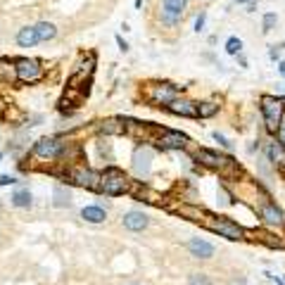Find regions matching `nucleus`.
<instances>
[{"label": "nucleus", "mask_w": 285, "mask_h": 285, "mask_svg": "<svg viewBox=\"0 0 285 285\" xmlns=\"http://www.w3.org/2000/svg\"><path fill=\"white\" fill-rule=\"evenodd\" d=\"M205 22H207V12H200V15H197V19H195V31H197V34L205 29Z\"/></svg>", "instance_id": "29"}, {"label": "nucleus", "mask_w": 285, "mask_h": 285, "mask_svg": "<svg viewBox=\"0 0 285 285\" xmlns=\"http://www.w3.org/2000/svg\"><path fill=\"white\" fill-rule=\"evenodd\" d=\"M10 202H12V207L27 209V207H31V193H29L27 188H19V190H15V193H12Z\"/></svg>", "instance_id": "20"}, {"label": "nucleus", "mask_w": 285, "mask_h": 285, "mask_svg": "<svg viewBox=\"0 0 285 285\" xmlns=\"http://www.w3.org/2000/svg\"><path fill=\"white\" fill-rule=\"evenodd\" d=\"M276 140L285 148V114H283V119H280V126H278V131H276Z\"/></svg>", "instance_id": "28"}, {"label": "nucleus", "mask_w": 285, "mask_h": 285, "mask_svg": "<svg viewBox=\"0 0 285 285\" xmlns=\"http://www.w3.org/2000/svg\"><path fill=\"white\" fill-rule=\"evenodd\" d=\"M268 57H271V60H280V50H278L276 45H271V50H268Z\"/></svg>", "instance_id": "33"}, {"label": "nucleus", "mask_w": 285, "mask_h": 285, "mask_svg": "<svg viewBox=\"0 0 285 285\" xmlns=\"http://www.w3.org/2000/svg\"><path fill=\"white\" fill-rule=\"evenodd\" d=\"M102 131L105 133H124V124H119L116 119H109V121L102 124Z\"/></svg>", "instance_id": "26"}, {"label": "nucleus", "mask_w": 285, "mask_h": 285, "mask_svg": "<svg viewBox=\"0 0 285 285\" xmlns=\"http://www.w3.org/2000/svg\"><path fill=\"white\" fill-rule=\"evenodd\" d=\"M188 252H190L193 257H197V259H212L216 249H214L212 242L202 240V238H193V240L188 242Z\"/></svg>", "instance_id": "14"}, {"label": "nucleus", "mask_w": 285, "mask_h": 285, "mask_svg": "<svg viewBox=\"0 0 285 285\" xmlns=\"http://www.w3.org/2000/svg\"><path fill=\"white\" fill-rule=\"evenodd\" d=\"M235 57H238V62H240V67H247V60H245L242 55H235Z\"/></svg>", "instance_id": "34"}, {"label": "nucleus", "mask_w": 285, "mask_h": 285, "mask_svg": "<svg viewBox=\"0 0 285 285\" xmlns=\"http://www.w3.org/2000/svg\"><path fill=\"white\" fill-rule=\"evenodd\" d=\"M186 5H188V0H162V8L171 10V12H176L181 17H183V12H186Z\"/></svg>", "instance_id": "22"}, {"label": "nucleus", "mask_w": 285, "mask_h": 285, "mask_svg": "<svg viewBox=\"0 0 285 285\" xmlns=\"http://www.w3.org/2000/svg\"><path fill=\"white\" fill-rule=\"evenodd\" d=\"M81 219L88 221V223H102L107 219V212L100 205H88V207L81 209Z\"/></svg>", "instance_id": "16"}, {"label": "nucleus", "mask_w": 285, "mask_h": 285, "mask_svg": "<svg viewBox=\"0 0 285 285\" xmlns=\"http://www.w3.org/2000/svg\"><path fill=\"white\" fill-rule=\"evenodd\" d=\"M278 71H280V76H285V60L278 64Z\"/></svg>", "instance_id": "35"}, {"label": "nucleus", "mask_w": 285, "mask_h": 285, "mask_svg": "<svg viewBox=\"0 0 285 285\" xmlns=\"http://www.w3.org/2000/svg\"><path fill=\"white\" fill-rule=\"evenodd\" d=\"M283 102H285V98H283Z\"/></svg>", "instance_id": "39"}, {"label": "nucleus", "mask_w": 285, "mask_h": 285, "mask_svg": "<svg viewBox=\"0 0 285 285\" xmlns=\"http://www.w3.org/2000/svg\"><path fill=\"white\" fill-rule=\"evenodd\" d=\"M278 169H280V174H283V178H285V162L280 164V167H278Z\"/></svg>", "instance_id": "37"}, {"label": "nucleus", "mask_w": 285, "mask_h": 285, "mask_svg": "<svg viewBox=\"0 0 285 285\" xmlns=\"http://www.w3.org/2000/svg\"><path fill=\"white\" fill-rule=\"evenodd\" d=\"M116 45H119V50H121V53H126V50H128V43H126V41L119 34H116Z\"/></svg>", "instance_id": "32"}, {"label": "nucleus", "mask_w": 285, "mask_h": 285, "mask_svg": "<svg viewBox=\"0 0 285 285\" xmlns=\"http://www.w3.org/2000/svg\"><path fill=\"white\" fill-rule=\"evenodd\" d=\"M53 197H55V207H69L71 205V190L67 186H62V183H57L53 190Z\"/></svg>", "instance_id": "18"}, {"label": "nucleus", "mask_w": 285, "mask_h": 285, "mask_svg": "<svg viewBox=\"0 0 285 285\" xmlns=\"http://www.w3.org/2000/svg\"><path fill=\"white\" fill-rule=\"evenodd\" d=\"M188 143H190V138L181 131H171V128L160 131V145L164 150H183V148H188Z\"/></svg>", "instance_id": "9"}, {"label": "nucleus", "mask_w": 285, "mask_h": 285, "mask_svg": "<svg viewBox=\"0 0 285 285\" xmlns=\"http://www.w3.org/2000/svg\"><path fill=\"white\" fill-rule=\"evenodd\" d=\"M276 22H278L276 12H266V15H264V19H261V31H264V34L273 31V29H276Z\"/></svg>", "instance_id": "25"}, {"label": "nucleus", "mask_w": 285, "mask_h": 285, "mask_svg": "<svg viewBox=\"0 0 285 285\" xmlns=\"http://www.w3.org/2000/svg\"><path fill=\"white\" fill-rule=\"evenodd\" d=\"M235 3H238V5H249L252 0H235Z\"/></svg>", "instance_id": "36"}, {"label": "nucleus", "mask_w": 285, "mask_h": 285, "mask_svg": "<svg viewBox=\"0 0 285 285\" xmlns=\"http://www.w3.org/2000/svg\"><path fill=\"white\" fill-rule=\"evenodd\" d=\"M152 169V150L150 148H138V150L133 152V171L135 176L145 178L148 174H150Z\"/></svg>", "instance_id": "12"}, {"label": "nucleus", "mask_w": 285, "mask_h": 285, "mask_svg": "<svg viewBox=\"0 0 285 285\" xmlns=\"http://www.w3.org/2000/svg\"><path fill=\"white\" fill-rule=\"evenodd\" d=\"M259 216L266 226H283L285 223V214L280 212V207H276V202H261Z\"/></svg>", "instance_id": "10"}, {"label": "nucleus", "mask_w": 285, "mask_h": 285, "mask_svg": "<svg viewBox=\"0 0 285 285\" xmlns=\"http://www.w3.org/2000/svg\"><path fill=\"white\" fill-rule=\"evenodd\" d=\"M0 160H3V152H0Z\"/></svg>", "instance_id": "38"}, {"label": "nucleus", "mask_w": 285, "mask_h": 285, "mask_svg": "<svg viewBox=\"0 0 285 285\" xmlns=\"http://www.w3.org/2000/svg\"><path fill=\"white\" fill-rule=\"evenodd\" d=\"M195 160L200 162V164H205V167L216 169V171H223L226 167H233V164H235L231 157L219 155V152H214V150H207V148H200V150L195 152Z\"/></svg>", "instance_id": "7"}, {"label": "nucleus", "mask_w": 285, "mask_h": 285, "mask_svg": "<svg viewBox=\"0 0 285 285\" xmlns=\"http://www.w3.org/2000/svg\"><path fill=\"white\" fill-rule=\"evenodd\" d=\"M266 160L273 164V167H280L285 162V148L278 140H271L266 145Z\"/></svg>", "instance_id": "17"}, {"label": "nucleus", "mask_w": 285, "mask_h": 285, "mask_svg": "<svg viewBox=\"0 0 285 285\" xmlns=\"http://www.w3.org/2000/svg\"><path fill=\"white\" fill-rule=\"evenodd\" d=\"M167 112L176 116H186V119H197V102L186 98H176L171 105H167Z\"/></svg>", "instance_id": "13"}, {"label": "nucleus", "mask_w": 285, "mask_h": 285, "mask_svg": "<svg viewBox=\"0 0 285 285\" xmlns=\"http://www.w3.org/2000/svg\"><path fill=\"white\" fill-rule=\"evenodd\" d=\"M34 155L38 160H45V162L60 160L62 155H67V143H62L60 138H55V135L38 138V140L34 143Z\"/></svg>", "instance_id": "3"}, {"label": "nucleus", "mask_w": 285, "mask_h": 285, "mask_svg": "<svg viewBox=\"0 0 285 285\" xmlns=\"http://www.w3.org/2000/svg\"><path fill=\"white\" fill-rule=\"evenodd\" d=\"M126 231H133V233H140L145 231L148 226H150V219H148V214L145 212H138V209H131V212L124 214V219H121Z\"/></svg>", "instance_id": "11"}, {"label": "nucleus", "mask_w": 285, "mask_h": 285, "mask_svg": "<svg viewBox=\"0 0 285 285\" xmlns=\"http://www.w3.org/2000/svg\"><path fill=\"white\" fill-rule=\"evenodd\" d=\"M128 186H131V181H128V176L119 167H107L100 174V193H105V195H112V197L124 195L128 190Z\"/></svg>", "instance_id": "1"}, {"label": "nucleus", "mask_w": 285, "mask_h": 285, "mask_svg": "<svg viewBox=\"0 0 285 285\" xmlns=\"http://www.w3.org/2000/svg\"><path fill=\"white\" fill-rule=\"evenodd\" d=\"M36 34H38V41H53L55 36H57V27H55L53 22H38L36 24Z\"/></svg>", "instance_id": "19"}, {"label": "nucleus", "mask_w": 285, "mask_h": 285, "mask_svg": "<svg viewBox=\"0 0 285 285\" xmlns=\"http://www.w3.org/2000/svg\"><path fill=\"white\" fill-rule=\"evenodd\" d=\"M188 285H212V280H209L207 273H193L188 278Z\"/></svg>", "instance_id": "27"}, {"label": "nucleus", "mask_w": 285, "mask_h": 285, "mask_svg": "<svg viewBox=\"0 0 285 285\" xmlns=\"http://www.w3.org/2000/svg\"><path fill=\"white\" fill-rule=\"evenodd\" d=\"M205 226L212 233H219L221 238H226V240H233V242L242 240V235H245L240 226L233 221V219H228V216H207Z\"/></svg>", "instance_id": "4"}, {"label": "nucleus", "mask_w": 285, "mask_h": 285, "mask_svg": "<svg viewBox=\"0 0 285 285\" xmlns=\"http://www.w3.org/2000/svg\"><path fill=\"white\" fill-rule=\"evenodd\" d=\"M214 140L219 143V145H221V148H226V150H231V148H233L231 143L226 140V138H223V135H221V133H219V131H216V133H214Z\"/></svg>", "instance_id": "30"}, {"label": "nucleus", "mask_w": 285, "mask_h": 285, "mask_svg": "<svg viewBox=\"0 0 285 285\" xmlns=\"http://www.w3.org/2000/svg\"><path fill=\"white\" fill-rule=\"evenodd\" d=\"M15 183H17V178L15 176H8V174L0 176V186H15Z\"/></svg>", "instance_id": "31"}, {"label": "nucleus", "mask_w": 285, "mask_h": 285, "mask_svg": "<svg viewBox=\"0 0 285 285\" xmlns=\"http://www.w3.org/2000/svg\"><path fill=\"white\" fill-rule=\"evenodd\" d=\"M71 181L81 188H88V190H98L100 193V174H95L93 169L88 167H76V169H71Z\"/></svg>", "instance_id": "8"}, {"label": "nucleus", "mask_w": 285, "mask_h": 285, "mask_svg": "<svg viewBox=\"0 0 285 285\" xmlns=\"http://www.w3.org/2000/svg\"><path fill=\"white\" fill-rule=\"evenodd\" d=\"M160 19H162V24H167V27H176L178 22H181V15H176V12H171V10H160Z\"/></svg>", "instance_id": "23"}, {"label": "nucleus", "mask_w": 285, "mask_h": 285, "mask_svg": "<svg viewBox=\"0 0 285 285\" xmlns=\"http://www.w3.org/2000/svg\"><path fill=\"white\" fill-rule=\"evenodd\" d=\"M176 98H181V88L174 86V83H169V81H162V83H155V86L148 88V100L157 107L171 105Z\"/></svg>", "instance_id": "5"}, {"label": "nucleus", "mask_w": 285, "mask_h": 285, "mask_svg": "<svg viewBox=\"0 0 285 285\" xmlns=\"http://www.w3.org/2000/svg\"><path fill=\"white\" fill-rule=\"evenodd\" d=\"M226 53L228 55H240L242 53V41L238 36H231L228 41H226Z\"/></svg>", "instance_id": "24"}, {"label": "nucleus", "mask_w": 285, "mask_h": 285, "mask_svg": "<svg viewBox=\"0 0 285 285\" xmlns=\"http://www.w3.org/2000/svg\"><path fill=\"white\" fill-rule=\"evenodd\" d=\"M259 102H261L259 109H261V116H264V126H266V131L276 135L278 126H280V119H283V112H285L283 98H276V95H261Z\"/></svg>", "instance_id": "2"}, {"label": "nucleus", "mask_w": 285, "mask_h": 285, "mask_svg": "<svg viewBox=\"0 0 285 285\" xmlns=\"http://www.w3.org/2000/svg\"><path fill=\"white\" fill-rule=\"evenodd\" d=\"M15 74H17V81H22V83H36V81L43 79V67L38 60L19 57V60H15Z\"/></svg>", "instance_id": "6"}, {"label": "nucleus", "mask_w": 285, "mask_h": 285, "mask_svg": "<svg viewBox=\"0 0 285 285\" xmlns=\"http://www.w3.org/2000/svg\"><path fill=\"white\" fill-rule=\"evenodd\" d=\"M216 112H219L216 102H200L197 105V119H212Z\"/></svg>", "instance_id": "21"}, {"label": "nucleus", "mask_w": 285, "mask_h": 285, "mask_svg": "<svg viewBox=\"0 0 285 285\" xmlns=\"http://www.w3.org/2000/svg\"><path fill=\"white\" fill-rule=\"evenodd\" d=\"M38 41V34H36V27H22L17 31V45L19 48H34Z\"/></svg>", "instance_id": "15"}]
</instances>
